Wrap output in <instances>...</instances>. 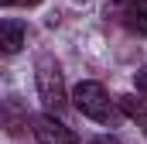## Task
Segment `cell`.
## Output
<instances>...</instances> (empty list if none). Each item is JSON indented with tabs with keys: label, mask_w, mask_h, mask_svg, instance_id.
I'll list each match as a JSON object with an SVG mask.
<instances>
[{
	"label": "cell",
	"mask_w": 147,
	"mask_h": 144,
	"mask_svg": "<svg viewBox=\"0 0 147 144\" xmlns=\"http://www.w3.org/2000/svg\"><path fill=\"white\" fill-rule=\"evenodd\" d=\"M34 82H38V96L45 103V113L58 117L62 110L72 103V96L65 93V75H62V65L55 55H38L34 58Z\"/></svg>",
	"instance_id": "obj_1"
},
{
	"label": "cell",
	"mask_w": 147,
	"mask_h": 144,
	"mask_svg": "<svg viewBox=\"0 0 147 144\" xmlns=\"http://www.w3.org/2000/svg\"><path fill=\"white\" fill-rule=\"evenodd\" d=\"M72 107L79 110L82 117L96 120V124H110V120H116V113H120V103L110 100V93H106L99 82H92V79L79 82L72 89Z\"/></svg>",
	"instance_id": "obj_2"
},
{
	"label": "cell",
	"mask_w": 147,
	"mask_h": 144,
	"mask_svg": "<svg viewBox=\"0 0 147 144\" xmlns=\"http://www.w3.org/2000/svg\"><path fill=\"white\" fill-rule=\"evenodd\" d=\"M31 130H34L38 144H79L72 127H65L58 117H51V113H38L31 117Z\"/></svg>",
	"instance_id": "obj_3"
},
{
	"label": "cell",
	"mask_w": 147,
	"mask_h": 144,
	"mask_svg": "<svg viewBox=\"0 0 147 144\" xmlns=\"http://www.w3.org/2000/svg\"><path fill=\"white\" fill-rule=\"evenodd\" d=\"M110 14L130 35H147V0H113Z\"/></svg>",
	"instance_id": "obj_4"
},
{
	"label": "cell",
	"mask_w": 147,
	"mask_h": 144,
	"mask_svg": "<svg viewBox=\"0 0 147 144\" xmlns=\"http://www.w3.org/2000/svg\"><path fill=\"white\" fill-rule=\"evenodd\" d=\"M24 38H28V31H24V24H21V21H14V17L0 21V48H3V55L21 52Z\"/></svg>",
	"instance_id": "obj_5"
},
{
	"label": "cell",
	"mask_w": 147,
	"mask_h": 144,
	"mask_svg": "<svg viewBox=\"0 0 147 144\" xmlns=\"http://www.w3.org/2000/svg\"><path fill=\"white\" fill-rule=\"evenodd\" d=\"M134 86H137V93H140V100H147V65L134 72Z\"/></svg>",
	"instance_id": "obj_6"
},
{
	"label": "cell",
	"mask_w": 147,
	"mask_h": 144,
	"mask_svg": "<svg viewBox=\"0 0 147 144\" xmlns=\"http://www.w3.org/2000/svg\"><path fill=\"white\" fill-rule=\"evenodd\" d=\"M3 7H38L41 0H0Z\"/></svg>",
	"instance_id": "obj_7"
},
{
	"label": "cell",
	"mask_w": 147,
	"mask_h": 144,
	"mask_svg": "<svg viewBox=\"0 0 147 144\" xmlns=\"http://www.w3.org/2000/svg\"><path fill=\"white\" fill-rule=\"evenodd\" d=\"M89 144H120V141H116V137H110V134H106V137H92V141H89Z\"/></svg>",
	"instance_id": "obj_8"
},
{
	"label": "cell",
	"mask_w": 147,
	"mask_h": 144,
	"mask_svg": "<svg viewBox=\"0 0 147 144\" xmlns=\"http://www.w3.org/2000/svg\"><path fill=\"white\" fill-rule=\"evenodd\" d=\"M140 127H144V134H147V117H144V120H140Z\"/></svg>",
	"instance_id": "obj_9"
}]
</instances>
